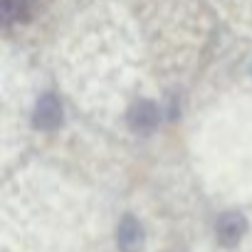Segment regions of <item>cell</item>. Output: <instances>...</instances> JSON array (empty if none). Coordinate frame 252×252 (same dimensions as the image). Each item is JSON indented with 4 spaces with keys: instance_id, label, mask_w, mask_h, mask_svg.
Here are the masks:
<instances>
[{
    "instance_id": "1",
    "label": "cell",
    "mask_w": 252,
    "mask_h": 252,
    "mask_svg": "<svg viewBox=\"0 0 252 252\" xmlns=\"http://www.w3.org/2000/svg\"><path fill=\"white\" fill-rule=\"evenodd\" d=\"M60 124H62V104L57 101V96L45 94L35 106V126L45 129V131H52Z\"/></svg>"
},
{
    "instance_id": "2",
    "label": "cell",
    "mask_w": 252,
    "mask_h": 252,
    "mask_svg": "<svg viewBox=\"0 0 252 252\" xmlns=\"http://www.w3.org/2000/svg\"><path fill=\"white\" fill-rule=\"evenodd\" d=\"M158 124V109L151 101H136L129 109V126L136 134H151Z\"/></svg>"
},
{
    "instance_id": "3",
    "label": "cell",
    "mask_w": 252,
    "mask_h": 252,
    "mask_svg": "<svg viewBox=\"0 0 252 252\" xmlns=\"http://www.w3.org/2000/svg\"><path fill=\"white\" fill-rule=\"evenodd\" d=\"M116 242L124 252H139L141 245H144V227L136 218L126 215L121 222H119V230H116Z\"/></svg>"
},
{
    "instance_id": "4",
    "label": "cell",
    "mask_w": 252,
    "mask_h": 252,
    "mask_svg": "<svg viewBox=\"0 0 252 252\" xmlns=\"http://www.w3.org/2000/svg\"><path fill=\"white\" fill-rule=\"evenodd\" d=\"M245 230H247V220L240 215V213H225L220 220H218V225H215V232H218V240L222 242V245H237L240 242V237L245 235Z\"/></svg>"
},
{
    "instance_id": "5",
    "label": "cell",
    "mask_w": 252,
    "mask_h": 252,
    "mask_svg": "<svg viewBox=\"0 0 252 252\" xmlns=\"http://www.w3.org/2000/svg\"><path fill=\"white\" fill-rule=\"evenodd\" d=\"M0 13L3 18L10 20H23L28 15V0H0Z\"/></svg>"
}]
</instances>
